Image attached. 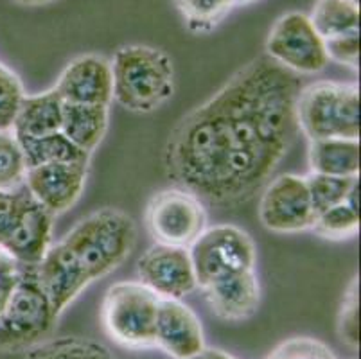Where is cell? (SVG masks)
<instances>
[{"mask_svg": "<svg viewBox=\"0 0 361 359\" xmlns=\"http://www.w3.org/2000/svg\"><path fill=\"white\" fill-rule=\"evenodd\" d=\"M306 183L317 214L343 203L350 196V193L360 185L357 176H329V174L318 173L307 174Z\"/></svg>", "mask_w": 361, "mask_h": 359, "instance_id": "cell-25", "label": "cell"}, {"mask_svg": "<svg viewBox=\"0 0 361 359\" xmlns=\"http://www.w3.org/2000/svg\"><path fill=\"white\" fill-rule=\"evenodd\" d=\"M238 2V6H243V4H252V2H255V0H235Z\"/></svg>", "mask_w": 361, "mask_h": 359, "instance_id": "cell-34", "label": "cell"}, {"mask_svg": "<svg viewBox=\"0 0 361 359\" xmlns=\"http://www.w3.org/2000/svg\"><path fill=\"white\" fill-rule=\"evenodd\" d=\"M310 20L324 39L350 35L360 31V6L350 0H318Z\"/></svg>", "mask_w": 361, "mask_h": 359, "instance_id": "cell-20", "label": "cell"}, {"mask_svg": "<svg viewBox=\"0 0 361 359\" xmlns=\"http://www.w3.org/2000/svg\"><path fill=\"white\" fill-rule=\"evenodd\" d=\"M310 173L329 176L360 174V138H320L310 140Z\"/></svg>", "mask_w": 361, "mask_h": 359, "instance_id": "cell-18", "label": "cell"}, {"mask_svg": "<svg viewBox=\"0 0 361 359\" xmlns=\"http://www.w3.org/2000/svg\"><path fill=\"white\" fill-rule=\"evenodd\" d=\"M24 359H117L106 345L90 338H49L25 351Z\"/></svg>", "mask_w": 361, "mask_h": 359, "instance_id": "cell-23", "label": "cell"}, {"mask_svg": "<svg viewBox=\"0 0 361 359\" xmlns=\"http://www.w3.org/2000/svg\"><path fill=\"white\" fill-rule=\"evenodd\" d=\"M155 347L173 359H189L202 352L207 345L198 315L182 300L160 298Z\"/></svg>", "mask_w": 361, "mask_h": 359, "instance_id": "cell-15", "label": "cell"}, {"mask_svg": "<svg viewBox=\"0 0 361 359\" xmlns=\"http://www.w3.org/2000/svg\"><path fill=\"white\" fill-rule=\"evenodd\" d=\"M137 243V226L117 209H99L75 223L35 266L42 289L60 318L90 284L116 272Z\"/></svg>", "mask_w": 361, "mask_h": 359, "instance_id": "cell-2", "label": "cell"}, {"mask_svg": "<svg viewBox=\"0 0 361 359\" xmlns=\"http://www.w3.org/2000/svg\"><path fill=\"white\" fill-rule=\"evenodd\" d=\"M264 47L271 61L297 75L318 74L329 65L326 39L304 13L290 11L277 18Z\"/></svg>", "mask_w": 361, "mask_h": 359, "instance_id": "cell-9", "label": "cell"}, {"mask_svg": "<svg viewBox=\"0 0 361 359\" xmlns=\"http://www.w3.org/2000/svg\"><path fill=\"white\" fill-rule=\"evenodd\" d=\"M350 2H353V4H357V6H360V0H350Z\"/></svg>", "mask_w": 361, "mask_h": 359, "instance_id": "cell-35", "label": "cell"}, {"mask_svg": "<svg viewBox=\"0 0 361 359\" xmlns=\"http://www.w3.org/2000/svg\"><path fill=\"white\" fill-rule=\"evenodd\" d=\"M54 217L24 187L16 219L0 250L24 266H38L52 246Z\"/></svg>", "mask_w": 361, "mask_h": 359, "instance_id": "cell-14", "label": "cell"}, {"mask_svg": "<svg viewBox=\"0 0 361 359\" xmlns=\"http://www.w3.org/2000/svg\"><path fill=\"white\" fill-rule=\"evenodd\" d=\"M187 29L195 35L214 31L228 13L238 6L235 0H175Z\"/></svg>", "mask_w": 361, "mask_h": 359, "instance_id": "cell-24", "label": "cell"}, {"mask_svg": "<svg viewBox=\"0 0 361 359\" xmlns=\"http://www.w3.org/2000/svg\"><path fill=\"white\" fill-rule=\"evenodd\" d=\"M159 304V296L140 281L116 282L106 289L101 305L104 331L124 348H153Z\"/></svg>", "mask_w": 361, "mask_h": 359, "instance_id": "cell-6", "label": "cell"}, {"mask_svg": "<svg viewBox=\"0 0 361 359\" xmlns=\"http://www.w3.org/2000/svg\"><path fill=\"white\" fill-rule=\"evenodd\" d=\"M297 123L310 140L360 138V87L340 81L304 87L297 99Z\"/></svg>", "mask_w": 361, "mask_h": 359, "instance_id": "cell-4", "label": "cell"}, {"mask_svg": "<svg viewBox=\"0 0 361 359\" xmlns=\"http://www.w3.org/2000/svg\"><path fill=\"white\" fill-rule=\"evenodd\" d=\"M22 193L24 189L0 190V246L6 241V237L15 223L16 214L20 209Z\"/></svg>", "mask_w": 361, "mask_h": 359, "instance_id": "cell-32", "label": "cell"}, {"mask_svg": "<svg viewBox=\"0 0 361 359\" xmlns=\"http://www.w3.org/2000/svg\"><path fill=\"white\" fill-rule=\"evenodd\" d=\"M27 173L24 151L11 130L0 131V190H15L24 185Z\"/></svg>", "mask_w": 361, "mask_h": 359, "instance_id": "cell-26", "label": "cell"}, {"mask_svg": "<svg viewBox=\"0 0 361 359\" xmlns=\"http://www.w3.org/2000/svg\"><path fill=\"white\" fill-rule=\"evenodd\" d=\"M110 124V107H90V104H67L63 108L61 133L74 146L92 154L106 137Z\"/></svg>", "mask_w": 361, "mask_h": 359, "instance_id": "cell-19", "label": "cell"}, {"mask_svg": "<svg viewBox=\"0 0 361 359\" xmlns=\"http://www.w3.org/2000/svg\"><path fill=\"white\" fill-rule=\"evenodd\" d=\"M65 103L54 87L40 94H25L13 124L16 138H42L60 133Z\"/></svg>", "mask_w": 361, "mask_h": 359, "instance_id": "cell-17", "label": "cell"}, {"mask_svg": "<svg viewBox=\"0 0 361 359\" xmlns=\"http://www.w3.org/2000/svg\"><path fill=\"white\" fill-rule=\"evenodd\" d=\"M357 295H360L357 293V276H354L343 295L336 320V331L340 340L354 351L360 347V296Z\"/></svg>", "mask_w": 361, "mask_h": 359, "instance_id": "cell-28", "label": "cell"}, {"mask_svg": "<svg viewBox=\"0 0 361 359\" xmlns=\"http://www.w3.org/2000/svg\"><path fill=\"white\" fill-rule=\"evenodd\" d=\"M90 162H56L27 167L24 187L52 216L71 210L80 202Z\"/></svg>", "mask_w": 361, "mask_h": 359, "instance_id": "cell-12", "label": "cell"}, {"mask_svg": "<svg viewBox=\"0 0 361 359\" xmlns=\"http://www.w3.org/2000/svg\"><path fill=\"white\" fill-rule=\"evenodd\" d=\"M360 185L350 193L345 202L317 214L311 226L314 233L327 241H345L360 232V203H357Z\"/></svg>", "mask_w": 361, "mask_h": 359, "instance_id": "cell-21", "label": "cell"}, {"mask_svg": "<svg viewBox=\"0 0 361 359\" xmlns=\"http://www.w3.org/2000/svg\"><path fill=\"white\" fill-rule=\"evenodd\" d=\"M54 90L67 104L110 107L114 103L110 59L99 54L78 56L61 71Z\"/></svg>", "mask_w": 361, "mask_h": 359, "instance_id": "cell-13", "label": "cell"}, {"mask_svg": "<svg viewBox=\"0 0 361 359\" xmlns=\"http://www.w3.org/2000/svg\"><path fill=\"white\" fill-rule=\"evenodd\" d=\"M189 253L198 289L223 276L255 269L257 259L252 237L234 225L207 226L205 232L192 243Z\"/></svg>", "mask_w": 361, "mask_h": 359, "instance_id": "cell-8", "label": "cell"}, {"mask_svg": "<svg viewBox=\"0 0 361 359\" xmlns=\"http://www.w3.org/2000/svg\"><path fill=\"white\" fill-rule=\"evenodd\" d=\"M317 212L313 209L306 176L281 174L266 183L259 200V219L275 233H298L311 230Z\"/></svg>", "mask_w": 361, "mask_h": 359, "instance_id": "cell-10", "label": "cell"}, {"mask_svg": "<svg viewBox=\"0 0 361 359\" xmlns=\"http://www.w3.org/2000/svg\"><path fill=\"white\" fill-rule=\"evenodd\" d=\"M16 140L24 151L27 167L56 162H90L92 154L74 146L61 131L49 137L16 138Z\"/></svg>", "mask_w": 361, "mask_h": 359, "instance_id": "cell-22", "label": "cell"}, {"mask_svg": "<svg viewBox=\"0 0 361 359\" xmlns=\"http://www.w3.org/2000/svg\"><path fill=\"white\" fill-rule=\"evenodd\" d=\"M137 272L139 281L159 298L183 300L198 289L189 248L155 243L142 253L137 262Z\"/></svg>", "mask_w": 361, "mask_h": 359, "instance_id": "cell-11", "label": "cell"}, {"mask_svg": "<svg viewBox=\"0 0 361 359\" xmlns=\"http://www.w3.org/2000/svg\"><path fill=\"white\" fill-rule=\"evenodd\" d=\"M22 275V264L16 262L9 253L0 250V312L4 311L9 298L15 293Z\"/></svg>", "mask_w": 361, "mask_h": 359, "instance_id": "cell-31", "label": "cell"}, {"mask_svg": "<svg viewBox=\"0 0 361 359\" xmlns=\"http://www.w3.org/2000/svg\"><path fill=\"white\" fill-rule=\"evenodd\" d=\"M300 79L268 56L243 65L173 128L167 176L203 203L238 207L271 180L298 133Z\"/></svg>", "mask_w": 361, "mask_h": 359, "instance_id": "cell-1", "label": "cell"}, {"mask_svg": "<svg viewBox=\"0 0 361 359\" xmlns=\"http://www.w3.org/2000/svg\"><path fill=\"white\" fill-rule=\"evenodd\" d=\"M25 97L20 78L0 63V131L13 130L15 118Z\"/></svg>", "mask_w": 361, "mask_h": 359, "instance_id": "cell-27", "label": "cell"}, {"mask_svg": "<svg viewBox=\"0 0 361 359\" xmlns=\"http://www.w3.org/2000/svg\"><path fill=\"white\" fill-rule=\"evenodd\" d=\"M207 223L202 200L180 185L153 194L144 212L146 230L159 245L191 248L205 232Z\"/></svg>", "mask_w": 361, "mask_h": 359, "instance_id": "cell-7", "label": "cell"}, {"mask_svg": "<svg viewBox=\"0 0 361 359\" xmlns=\"http://www.w3.org/2000/svg\"><path fill=\"white\" fill-rule=\"evenodd\" d=\"M114 101L124 110L151 114L175 94V67L162 49L123 45L110 59Z\"/></svg>", "mask_w": 361, "mask_h": 359, "instance_id": "cell-3", "label": "cell"}, {"mask_svg": "<svg viewBox=\"0 0 361 359\" xmlns=\"http://www.w3.org/2000/svg\"><path fill=\"white\" fill-rule=\"evenodd\" d=\"M326 49L329 61H336L356 71L360 63V31L326 39Z\"/></svg>", "mask_w": 361, "mask_h": 359, "instance_id": "cell-30", "label": "cell"}, {"mask_svg": "<svg viewBox=\"0 0 361 359\" xmlns=\"http://www.w3.org/2000/svg\"><path fill=\"white\" fill-rule=\"evenodd\" d=\"M211 311L225 322L248 320L261 304V286L255 269L234 273L202 288Z\"/></svg>", "mask_w": 361, "mask_h": 359, "instance_id": "cell-16", "label": "cell"}, {"mask_svg": "<svg viewBox=\"0 0 361 359\" xmlns=\"http://www.w3.org/2000/svg\"><path fill=\"white\" fill-rule=\"evenodd\" d=\"M189 359H235L234 355H231L228 352L219 351V348H203L202 352H198L196 355Z\"/></svg>", "mask_w": 361, "mask_h": 359, "instance_id": "cell-33", "label": "cell"}, {"mask_svg": "<svg viewBox=\"0 0 361 359\" xmlns=\"http://www.w3.org/2000/svg\"><path fill=\"white\" fill-rule=\"evenodd\" d=\"M268 359H336L326 343L307 336L291 338L279 345Z\"/></svg>", "mask_w": 361, "mask_h": 359, "instance_id": "cell-29", "label": "cell"}, {"mask_svg": "<svg viewBox=\"0 0 361 359\" xmlns=\"http://www.w3.org/2000/svg\"><path fill=\"white\" fill-rule=\"evenodd\" d=\"M35 266L22 264V275L4 311L0 312V352H25L49 340L58 324Z\"/></svg>", "mask_w": 361, "mask_h": 359, "instance_id": "cell-5", "label": "cell"}]
</instances>
